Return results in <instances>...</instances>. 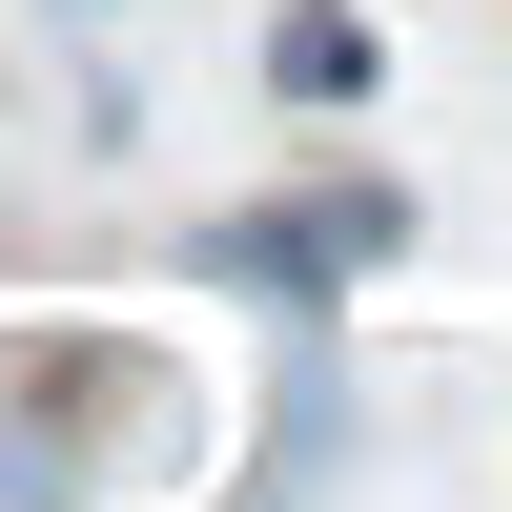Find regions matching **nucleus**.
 Segmentation results:
<instances>
[{
    "instance_id": "nucleus-2",
    "label": "nucleus",
    "mask_w": 512,
    "mask_h": 512,
    "mask_svg": "<svg viewBox=\"0 0 512 512\" xmlns=\"http://www.w3.org/2000/svg\"><path fill=\"white\" fill-rule=\"evenodd\" d=\"M267 82H287V103H369V82H390V41H369L349 0H287V21H267Z\"/></svg>"
},
{
    "instance_id": "nucleus-1",
    "label": "nucleus",
    "mask_w": 512,
    "mask_h": 512,
    "mask_svg": "<svg viewBox=\"0 0 512 512\" xmlns=\"http://www.w3.org/2000/svg\"><path fill=\"white\" fill-rule=\"evenodd\" d=\"M185 246H205L226 287H267L287 328H308L328 287H369V267L410 246V205H390V185H287V205H226V226H185Z\"/></svg>"
}]
</instances>
